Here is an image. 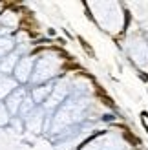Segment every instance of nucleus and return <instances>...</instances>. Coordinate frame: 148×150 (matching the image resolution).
Listing matches in <instances>:
<instances>
[{
	"mask_svg": "<svg viewBox=\"0 0 148 150\" xmlns=\"http://www.w3.org/2000/svg\"><path fill=\"white\" fill-rule=\"evenodd\" d=\"M15 64H17V55L11 53V55H7L4 61H2V64H0V70H2L4 73H11L13 68H15Z\"/></svg>",
	"mask_w": 148,
	"mask_h": 150,
	"instance_id": "f257e3e1",
	"label": "nucleus"
},
{
	"mask_svg": "<svg viewBox=\"0 0 148 150\" xmlns=\"http://www.w3.org/2000/svg\"><path fill=\"white\" fill-rule=\"evenodd\" d=\"M27 66H29V61H22V62L17 66V77H18L20 81H26V79H27V75H29Z\"/></svg>",
	"mask_w": 148,
	"mask_h": 150,
	"instance_id": "f03ea898",
	"label": "nucleus"
},
{
	"mask_svg": "<svg viewBox=\"0 0 148 150\" xmlns=\"http://www.w3.org/2000/svg\"><path fill=\"white\" fill-rule=\"evenodd\" d=\"M11 48H13V40L11 39H0V57L4 53H7Z\"/></svg>",
	"mask_w": 148,
	"mask_h": 150,
	"instance_id": "7ed1b4c3",
	"label": "nucleus"
},
{
	"mask_svg": "<svg viewBox=\"0 0 148 150\" xmlns=\"http://www.w3.org/2000/svg\"><path fill=\"white\" fill-rule=\"evenodd\" d=\"M123 137L126 139V141H130V143L134 145V146H139V145H141V139L135 137V136H134V134H132L130 130H124V132H123Z\"/></svg>",
	"mask_w": 148,
	"mask_h": 150,
	"instance_id": "20e7f679",
	"label": "nucleus"
},
{
	"mask_svg": "<svg viewBox=\"0 0 148 150\" xmlns=\"http://www.w3.org/2000/svg\"><path fill=\"white\" fill-rule=\"evenodd\" d=\"M97 95H101V99H102V103H104L106 106H110V108H113V106H115V104H113V101L110 99V97H108V95H106L104 92H102L101 88H97Z\"/></svg>",
	"mask_w": 148,
	"mask_h": 150,
	"instance_id": "39448f33",
	"label": "nucleus"
},
{
	"mask_svg": "<svg viewBox=\"0 0 148 150\" xmlns=\"http://www.w3.org/2000/svg\"><path fill=\"white\" fill-rule=\"evenodd\" d=\"M79 42H80V46H82V50L86 51L88 55H90V57H95V51H93V48H92V46H90V44H88L84 39H79Z\"/></svg>",
	"mask_w": 148,
	"mask_h": 150,
	"instance_id": "423d86ee",
	"label": "nucleus"
}]
</instances>
